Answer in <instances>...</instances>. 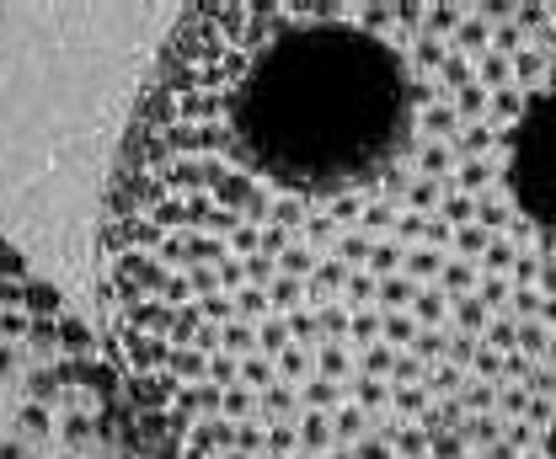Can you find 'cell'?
<instances>
[{"label": "cell", "mask_w": 556, "mask_h": 459, "mask_svg": "<svg viewBox=\"0 0 556 459\" xmlns=\"http://www.w3.org/2000/svg\"><path fill=\"white\" fill-rule=\"evenodd\" d=\"M150 459H556V0H225L102 219Z\"/></svg>", "instance_id": "obj_1"}, {"label": "cell", "mask_w": 556, "mask_h": 459, "mask_svg": "<svg viewBox=\"0 0 556 459\" xmlns=\"http://www.w3.org/2000/svg\"><path fill=\"white\" fill-rule=\"evenodd\" d=\"M0 459H150L108 347L0 246Z\"/></svg>", "instance_id": "obj_2"}]
</instances>
